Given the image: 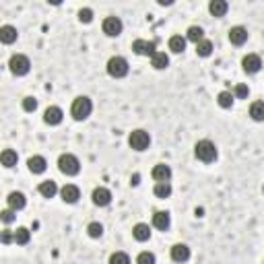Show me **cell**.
I'll return each instance as SVG.
<instances>
[{"mask_svg":"<svg viewBox=\"0 0 264 264\" xmlns=\"http://www.w3.org/2000/svg\"><path fill=\"white\" fill-rule=\"evenodd\" d=\"M194 155H196V159L202 161V163H213L217 159L219 151H217V145L213 143V140L204 138V140H198V143L194 145Z\"/></svg>","mask_w":264,"mask_h":264,"instance_id":"obj_1","label":"cell"},{"mask_svg":"<svg viewBox=\"0 0 264 264\" xmlns=\"http://www.w3.org/2000/svg\"><path fill=\"white\" fill-rule=\"evenodd\" d=\"M91 112H93V103H91L89 97H85V95L77 97V99L73 101V105H70V116H73L77 122L87 120V118L91 116Z\"/></svg>","mask_w":264,"mask_h":264,"instance_id":"obj_2","label":"cell"},{"mask_svg":"<svg viewBox=\"0 0 264 264\" xmlns=\"http://www.w3.org/2000/svg\"><path fill=\"white\" fill-rule=\"evenodd\" d=\"M105 68H108V75L112 79H124L128 75V70H130L128 60L124 56H112L108 60V64H105Z\"/></svg>","mask_w":264,"mask_h":264,"instance_id":"obj_3","label":"cell"},{"mask_svg":"<svg viewBox=\"0 0 264 264\" xmlns=\"http://www.w3.org/2000/svg\"><path fill=\"white\" fill-rule=\"evenodd\" d=\"M58 169L64 173V175H77L81 171V161L79 157L73 155V153H62L58 157Z\"/></svg>","mask_w":264,"mask_h":264,"instance_id":"obj_4","label":"cell"},{"mask_svg":"<svg viewBox=\"0 0 264 264\" xmlns=\"http://www.w3.org/2000/svg\"><path fill=\"white\" fill-rule=\"evenodd\" d=\"M9 70L15 77H25V75H29V70H31V60L25 54H15L9 60Z\"/></svg>","mask_w":264,"mask_h":264,"instance_id":"obj_5","label":"cell"},{"mask_svg":"<svg viewBox=\"0 0 264 264\" xmlns=\"http://www.w3.org/2000/svg\"><path fill=\"white\" fill-rule=\"evenodd\" d=\"M128 145H130V149H134V151L140 153V151L149 149V145H151V136H149L147 130L136 128V130H132V132L128 134Z\"/></svg>","mask_w":264,"mask_h":264,"instance_id":"obj_6","label":"cell"},{"mask_svg":"<svg viewBox=\"0 0 264 264\" xmlns=\"http://www.w3.org/2000/svg\"><path fill=\"white\" fill-rule=\"evenodd\" d=\"M101 29H103V33L108 35V38H118V35L122 33V29H124V23H122L120 17L110 15V17H105V19H103Z\"/></svg>","mask_w":264,"mask_h":264,"instance_id":"obj_7","label":"cell"},{"mask_svg":"<svg viewBox=\"0 0 264 264\" xmlns=\"http://www.w3.org/2000/svg\"><path fill=\"white\" fill-rule=\"evenodd\" d=\"M241 68H243V73L256 75V73H260V68H262V58H260L258 54H248V56H243Z\"/></svg>","mask_w":264,"mask_h":264,"instance_id":"obj_8","label":"cell"},{"mask_svg":"<svg viewBox=\"0 0 264 264\" xmlns=\"http://www.w3.org/2000/svg\"><path fill=\"white\" fill-rule=\"evenodd\" d=\"M132 52L136 56H153L155 54V42L149 40H134L132 42Z\"/></svg>","mask_w":264,"mask_h":264,"instance_id":"obj_9","label":"cell"},{"mask_svg":"<svg viewBox=\"0 0 264 264\" xmlns=\"http://www.w3.org/2000/svg\"><path fill=\"white\" fill-rule=\"evenodd\" d=\"M60 196L66 204H77L79 198H81V190L75 184H66V186L60 188Z\"/></svg>","mask_w":264,"mask_h":264,"instance_id":"obj_10","label":"cell"},{"mask_svg":"<svg viewBox=\"0 0 264 264\" xmlns=\"http://www.w3.org/2000/svg\"><path fill=\"white\" fill-rule=\"evenodd\" d=\"M64 118V112L58 108V105H50V108L44 112V122L48 126H58Z\"/></svg>","mask_w":264,"mask_h":264,"instance_id":"obj_11","label":"cell"},{"mask_svg":"<svg viewBox=\"0 0 264 264\" xmlns=\"http://www.w3.org/2000/svg\"><path fill=\"white\" fill-rule=\"evenodd\" d=\"M91 200H93V204H95V206H108V204L112 202V192H110L108 188L99 186V188H95V190H93Z\"/></svg>","mask_w":264,"mask_h":264,"instance_id":"obj_12","label":"cell"},{"mask_svg":"<svg viewBox=\"0 0 264 264\" xmlns=\"http://www.w3.org/2000/svg\"><path fill=\"white\" fill-rule=\"evenodd\" d=\"M151 178L155 182H169L171 180V167L165 165V163H157L153 169H151Z\"/></svg>","mask_w":264,"mask_h":264,"instance_id":"obj_13","label":"cell"},{"mask_svg":"<svg viewBox=\"0 0 264 264\" xmlns=\"http://www.w3.org/2000/svg\"><path fill=\"white\" fill-rule=\"evenodd\" d=\"M27 167H29L31 173L40 175V173H44L48 169V161H46V157H42V155H33V157L27 159Z\"/></svg>","mask_w":264,"mask_h":264,"instance_id":"obj_14","label":"cell"},{"mask_svg":"<svg viewBox=\"0 0 264 264\" xmlns=\"http://www.w3.org/2000/svg\"><path fill=\"white\" fill-rule=\"evenodd\" d=\"M169 225H171V217H169L167 210H157V213L153 215V227H155V229L167 231Z\"/></svg>","mask_w":264,"mask_h":264,"instance_id":"obj_15","label":"cell"},{"mask_svg":"<svg viewBox=\"0 0 264 264\" xmlns=\"http://www.w3.org/2000/svg\"><path fill=\"white\" fill-rule=\"evenodd\" d=\"M229 42L233 46H243L245 42H248V29L241 27V25H235L229 29Z\"/></svg>","mask_w":264,"mask_h":264,"instance_id":"obj_16","label":"cell"},{"mask_svg":"<svg viewBox=\"0 0 264 264\" xmlns=\"http://www.w3.org/2000/svg\"><path fill=\"white\" fill-rule=\"evenodd\" d=\"M169 256H171L173 262H186L190 258V248L186 243H175V245H171Z\"/></svg>","mask_w":264,"mask_h":264,"instance_id":"obj_17","label":"cell"},{"mask_svg":"<svg viewBox=\"0 0 264 264\" xmlns=\"http://www.w3.org/2000/svg\"><path fill=\"white\" fill-rule=\"evenodd\" d=\"M17 38H19V31H17L13 25H3V27H0V44L11 46V44L17 42Z\"/></svg>","mask_w":264,"mask_h":264,"instance_id":"obj_18","label":"cell"},{"mask_svg":"<svg viewBox=\"0 0 264 264\" xmlns=\"http://www.w3.org/2000/svg\"><path fill=\"white\" fill-rule=\"evenodd\" d=\"M227 11H229V5H227V0H210V3H208V13L213 15V17H217V19L225 17Z\"/></svg>","mask_w":264,"mask_h":264,"instance_id":"obj_19","label":"cell"},{"mask_svg":"<svg viewBox=\"0 0 264 264\" xmlns=\"http://www.w3.org/2000/svg\"><path fill=\"white\" fill-rule=\"evenodd\" d=\"M7 204H9L13 210H21V208H25L27 198H25L23 192H11V194L7 196Z\"/></svg>","mask_w":264,"mask_h":264,"instance_id":"obj_20","label":"cell"},{"mask_svg":"<svg viewBox=\"0 0 264 264\" xmlns=\"http://www.w3.org/2000/svg\"><path fill=\"white\" fill-rule=\"evenodd\" d=\"M38 192H40L44 198H54L58 194V184L54 180H46V182H42L38 186Z\"/></svg>","mask_w":264,"mask_h":264,"instance_id":"obj_21","label":"cell"},{"mask_svg":"<svg viewBox=\"0 0 264 264\" xmlns=\"http://www.w3.org/2000/svg\"><path fill=\"white\" fill-rule=\"evenodd\" d=\"M17 161H19V155H17V151H13V149H5L3 153H0V165H3V167L11 169V167L17 165Z\"/></svg>","mask_w":264,"mask_h":264,"instance_id":"obj_22","label":"cell"},{"mask_svg":"<svg viewBox=\"0 0 264 264\" xmlns=\"http://www.w3.org/2000/svg\"><path fill=\"white\" fill-rule=\"evenodd\" d=\"M132 235L136 241H149L151 239V227L147 223H136L132 227Z\"/></svg>","mask_w":264,"mask_h":264,"instance_id":"obj_23","label":"cell"},{"mask_svg":"<svg viewBox=\"0 0 264 264\" xmlns=\"http://www.w3.org/2000/svg\"><path fill=\"white\" fill-rule=\"evenodd\" d=\"M151 66L155 70H165L169 66V56L165 54V52H155V54L151 56Z\"/></svg>","mask_w":264,"mask_h":264,"instance_id":"obj_24","label":"cell"},{"mask_svg":"<svg viewBox=\"0 0 264 264\" xmlns=\"http://www.w3.org/2000/svg\"><path fill=\"white\" fill-rule=\"evenodd\" d=\"M31 241V231L27 227H19L17 231H13V243L17 245H27Z\"/></svg>","mask_w":264,"mask_h":264,"instance_id":"obj_25","label":"cell"},{"mask_svg":"<svg viewBox=\"0 0 264 264\" xmlns=\"http://www.w3.org/2000/svg\"><path fill=\"white\" fill-rule=\"evenodd\" d=\"M167 46H169V50L173 52V54H182V52L186 50V38H182V35H171Z\"/></svg>","mask_w":264,"mask_h":264,"instance_id":"obj_26","label":"cell"},{"mask_svg":"<svg viewBox=\"0 0 264 264\" xmlns=\"http://www.w3.org/2000/svg\"><path fill=\"white\" fill-rule=\"evenodd\" d=\"M196 54H198L200 58H208L210 54H213V42L206 40V38L198 40V42H196Z\"/></svg>","mask_w":264,"mask_h":264,"instance_id":"obj_27","label":"cell"},{"mask_svg":"<svg viewBox=\"0 0 264 264\" xmlns=\"http://www.w3.org/2000/svg\"><path fill=\"white\" fill-rule=\"evenodd\" d=\"M153 194L157 198H169L171 196V184L169 182H157L153 188Z\"/></svg>","mask_w":264,"mask_h":264,"instance_id":"obj_28","label":"cell"},{"mask_svg":"<svg viewBox=\"0 0 264 264\" xmlns=\"http://www.w3.org/2000/svg\"><path fill=\"white\" fill-rule=\"evenodd\" d=\"M233 101H235V97H233L231 91H221L217 95V103H219V108H223V110H229L233 105Z\"/></svg>","mask_w":264,"mask_h":264,"instance_id":"obj_29","label":"cell"},{"mask_svg":"<svg viewBox=\"0 0 264 264\" xmlns=\"http://www.w3.org/2000/svg\"><path fill=\"white\" fill-rule=\"evenodd\" d=\"M202 38H204V29H202V27H198V25L188 27V31H186V42L196 44V42L202 40Z\"/></svg>","mask_w":264,"mask_h":264,"instance_id":"obj_30","label":"cell"},{"mask_svg":"<svg viewBox=\"0 0 264 264\" xmlns=\"http://www.w3.org/2000/svg\"><path fill=\"white\" fill-rule=\"evenodd\" d=\"M250 116L256 122H262L264 120V101H254L250 105Z\"/></svg>","mask_w":264,"mask_h":264,"instance_id":"obj_31","label":"cell"},{"mask_svg":"<svg viewBox=\"0 0 264 264\" xmlns=\"http://www.w3.org/2000/svg\"><path fill=\"white\" fill-rule=\"evenodd\" d=\"M87 235L93 237V239H99L103 235V225L97 223V221H91L89 225H87Z\"/></svg>","mask_w":264,"mask_h":264,"instance_id":"obj_32","label":"cell"},{"mask_svg":"<svg viewBox=\"0 0 264 264\" xmlns=\"http://www.w3.org/2000/svg\"><path fill=\"white\" fill-rule=\"evenodd\" d=\"M233 97L235 99H248V95H250V89H248V85H243V83H237L235 87H233Z\"/></svg>","mask_w":264,"mask_h":264,"instance_id":"obj_33","label":"cell"},{"mask_svg":"<svg viewBox=\"0 0 264 264\" xmlns=\"http://www.w3.org/2000/svg\"><path fill=\"white\" fill-rule=\"evenodd\" d=\"M0 221H3L5 225L15 223V221H17V210H13L11 206H9V208H5V210H0Z\"/></svg>","mask_w":264,"mask_h":264,"instance_id":"obj_34","label":"cell"},{"mask_svg":"<svg viewBox=\"0 0 264 264\" xmlns=\"http://www.w3.org/2000/svg\"><path fill=\"white\" fill-rule=\"evenodd\" d=\"M110 264H130V256L124 252H114L110 256Z\"/></svg>","mask_w":264,"mask_h":264,"instance_id":"obj_35","label":"cell"},{"mask_svg":"<svg viewBox=\"0 0 264 264\" xmlns=\"http://www.w3.org/2000/svg\"><path fill=\"white\" fill-rule=\"evenodd\" d=\"M79 21L85 23V25L91 23V21H93V11H91V9H81V11H79Z\"/></svg>","mask_w":264,"mask_h":264,"instance_id":"obj_36","label":"cell"},{"mask_svg":"<svg viewBox=\"0 0 264 264\" xmlns=\"http://www.w3.org/2000/svg\"><path fill=\"white\" fill-rule=\"evenodd\" d=\"M23 110L25 112H35V110H38V99H35V97H25L23 99Z\"/></svg>","mask_w":264,"mask_h":264,"instance_id":"obj_37","label":"cell"},{"mask_svg":"<svg viewBox=\"0 0 264 264\" xmlns=\"http://www.w3.org/2000/svg\"><path fill=\"white\" fill-rule=\"evenodd\" d=\"M136 262L138 264H153L155 262V254H151V252H140L138 258H136Z\"/></svg>","mask_w":264,"mask_h":264,"instance_id":"obj_38","label":"cell"},{"mask_svg":"<svg viewBox=\"0 0 264 264\" xmlns=\"http://www.w3.org/2000/svg\"><path fill=\"white\" fill-rule=\"evenodd\" d=\"M0 241H3V243H13V231H9V229L0 231Z\"/></svg>","mask_w":264,"mask_h":264,"instance_id":"obj_39","label":"cell"},{"mask_svg":"<svg viewBox=\"0 0 264 264\" xmlns=\"http://www.w3.org/2000/svg\"><path fill=\"white\" fill-rule=\"evenodd\" d=\"M175 3V0H157V5H159V7H171Z\"/></svg>","mask_w":264,"mask_h":264,"instance_id":"obj_40","label":"cell"},{"mask_svg":"<svg viewBox=\"0 0 264 264\" xmlns=\"http://www.w3.org/2000/svg\"><path fill=\"white\" fill-rule=\"evenodd\" d=\"M48 3H50L52 7H60V5L64 3V0H48Z\"/></svg>","mask_w":264,"mask_h":264,"instance_id":"obj_41","label":"cell"}]
</instances>
